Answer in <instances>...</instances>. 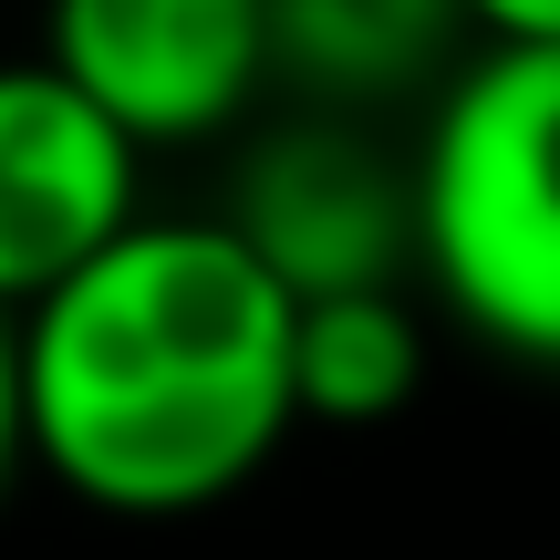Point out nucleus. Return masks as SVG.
<instances>
[{"label": "nucleus", "instance_id": "obj_1", "mask_svg": "<svg viewBox=\"0 0 560 560\" xmlns=\"http://www.w3.org/2000/svg\"><path fill=\"white\" fill-rule=\"evenodd\" d=\"M301 301L229 219H136L94 270L21 312L32 467L104 520H198L301 425Z\"/></svg>", "mask_w": 560, "mask_h": 560}, {"label": "nucleus", "instance_id": "obj_2", "mask_svg": "<svg viewBox=\"0 0 560 560\" xmlns=\"http://www.w3.org/2000/svg\"><path fill=\"white\" fill-rule=\"evenodd\" d=\"M416 260L478 342L560 374V42L478 52L436 94Z\"/></svg>", "mask_w": 560, "mask_h": 560}, {"label": "nucleus", "instance_id": "obj_3", "mask_svg": "<svg viewBox=\"0 0 560 560\" xmlns=\"http://www.w3.org/2000/svg\"><path fill=\"white\" fill-rule=\"evenodd\" d=\"M42 62L136 145H208L260 104L270 0H42Z\"/></svg>", "mask_w": 560, "mask_h": 560}, {"label": "nucleus", "instance_id": "obj_4", "mask_svg": "<svg viewBox=\"0 0 560 560\" xmlns=\"http://www.w3.org/2000/svg\"><path fill=\"white\" fill-rule=\"evenodd\" d=\"M136 166L145 145L115 115H94L42 52L0 62V312L11 322L145 219Z\"/></svg>", "mask_w": 560, "mask_h": 560}, {"label": "nucleus", "instance_id": "obj_5", "mask_svg": "<svg viewBox=\"0 0 560 560\" xmlns=\"http://www.w3.org/2000/svg\"><path fill=\"white\" fill-rule=\"evenodd\" d=\"M229 229L249 240L291 301H332V291H405L416 260V187L342 125H291L240 166Z\"/></svg>", "mask_w": 560, "mask_h": 560}, {"label": "nucleus", "instance_id": "obj_6", "mask_svg": "<svg viewBox=\"0 0 560 560\" xmlns=\"http://www.w3.org/2000/svg\"><path fill=\"white\" fill-rule=\"evenodd\" d=\"M457 32H467L457 0H270V62L342 104H384L446 73Z\"/></svg>", "mask_w": 560, "mask_h": 560}, {"label": "nucleus", "instance_id": "obj_7", "mask_svg": "<svg viewBox=\"0 0 560 560\" xmlns=\"http://www.w3.org/2000/svg\"><path fill=\"white\" fill-rule=\"evenodd\" d=\"M425 384V322L405 291H332L291 312L301 425H395Z\"/></svg>", "mask_w": 560, "mask_h": 560}, {"label": "nucleus", "instance_id": "obj_8", "mask_svg": "<svg viewBox=\"0 0 560 560\" xmlns=\"http://www.w3.org/2000/svg\"><path fill=\"white\" fill-rule=\"evenodd\" d=\"M467 32H488V52H540L560 42V0H457Z\"/></svg>", "mask_w": 560, "mask_h": 560}, {"label": "nucleus", "instance_id": "obj_9", "mask_svg": "<svg viewBox=\"0 0 560 560\" xmlns=\"http://www.w3.org/2000/svg\"><path fill=\"white\" fill-rule=\"evenodd\" d=\"M21 467H32V416H21V322L0 312V499H11Z\"/></svg>", "mask_w": 560, "mask_h": 560}]
</instances>
